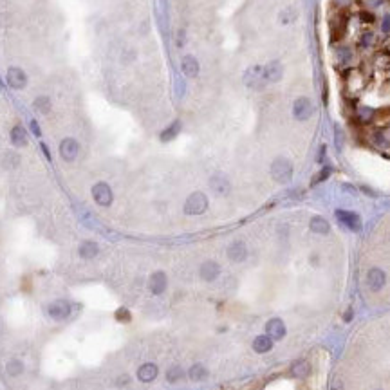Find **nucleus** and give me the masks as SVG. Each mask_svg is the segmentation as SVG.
<instances>
[{"label": "nucleus", "mask_w": 390, "mask_h": 390, "mask_svg": "<svg viewBox=\"0 0 390 390\" xmlns=\"http://www.w3.org/2000/svg\"><path fill=\"white\" fill-rule=\"evenodd\" d=\"M271 177H273L278 184L291 183V179H293L291 161H287L286 157H277V159L271 163Z\"/></svg>", "instance_id": "obj_1"}, {"label": "nucleus", "mask_w": 390, "mask_h": 390, "mask_svg": "<svg viewBox=\"0 0 390 390\" xmlns=\"http://www.w3.org/2000/svg\"><path fill=\"white\" fill-rule=\"evenodd\" d=\"M208 210V197L202 192H193L188 195L184 202V213L186 215H201Z\"/></svg>", "instance_id": "obj_2"}, {"label": "nucleus", "mask_w": 390, "mask_h": 390, "mask_svg": "<svg viewBox=\"0 0 390 390\" xmlns=\"http://www.w3.org/2000/svg\"><path fill=\"white\" fill-rule=\"evenodd\" d=\"M92 199H94L96 202H98L99 206H110L114 201V193L112 190H110V186H108L107 183H96L94 186H92Z\"/></svg>", "instance_id": "obj_3"}, {"label": "nucleus", "mask_w": 390, "mask_h": 390, "mask_svg": "<svg viewBox=\"0 0 390 390\" xmlns=\"http://www.w3.org/2000/svg\"><path fill=\"white\" fill-rule=\"evenodd\" d=\"M336 219L341 226H345L350 231H359L361 229V219H359V215L354 213V211L336 210Z\"/></svg>", "instance_id": "obj_4"}, {"label": "nucleus", "mask_w": 390, "mask_h": 390, "mask_svg": "<svg viewBox=\"0 0 390 390\" xmlns=\"http://www.w3.org/2000/svg\"><path fill=\"white\" fill-rule=\"evenodd\" d=\"M311 114H313V103H311L309 98H302L295 99V103H293V116L298 119V121H305V119H309Z\"/></svg>", "instance_id": "obj_5"}, {"label": "nucleus", "mask_w": 390, "mask_h": 390, "mask_svg": "<svg viewBox=\"0 0 390 390\" xmlns=\"http://www.w3.org/2000/svg\"><path fill=\"white\" fill-rule=\"evenodd\" d=\"M80 152V145L74 138H65L60 143V156H62L63 161H74Z\"/></svg>", "instance_id": "obj_6"}, {"label": "nucleus", "mask_w": 390, "mask_h": 390, "mask_svg": "<svg viewBox=\"0 0 390 390\" xmlns=\"http://www.w3.org/2000/svg\"><path fill=\"white\" fill-rule=\"evenodd\" d=\"M386 282V275L383 269L379 268H372V269H368V273H367V286L370 291H381L383 286H385Z\"/></svg>", "instance_id": "obj_7"}, {"label": "nucleus", "mask_w": 390, "mask_h": 390, "mask_svg": "<svg viewBox=\"0 0 390 390\" xmlns=\"http://www.w3.org/2000/svg\"><path fill=\"white\" fill-rule=\"evenodd\" d=\"M6 81H8V85L11 89H24L27 85V76L20 67H9L8 74H6Z\"/></svg>", "instance_id": "obj_8"}, {"label": "nucleus", "mask_w": 390, "mask_h": 390, "mask_svg": "<svg viewBox=\"0 0 390 390\" xmlns=\"http://www.w3.org/2000/svg\"><path fill=\"white\" fill-rule=\"evenodd\" d=\"M166 287H168V278L163 271H156V273L150 275L148 278V289L152 295H163L166 291Z\"/></svg>", "instance_id": "obj_9"}, {"label": "nucleus", "mask_w": 390, "mask_h": 390, "mask_svg": "<svg viewBox=\"0 0 390 390\" xmlns=\"http://www.w3.org/2000/svg\"><path fill=\"white\" fill-rule=\"evenodd\" d=\"M199 275H201V278L204 282H213L220 275V266L217 264L215 260H206L199 268Z\"/></svg>", "instance_id": "obj_10"}, {"label": "nucleus", "mask_w": 390, "mask_h": 390, "mask_svg": "<svg viewBox=\"0 0 390 390\" xmlns=\"http://www.w3.org/2000/svg\"><path fill=\"white\" fill-rule=\"evenodd\" d=\"M286 323L282 322L280 318H271L268 323H266V334H268L271 340H284L286 336Z\"/></svg>", "instance_id": "obj_11"}, {"label": "nucleus", "mask_w": 390, "mask_h": 390, "mask_svg": "<svg viewBox=\"0 0 390 390\" xmlns=\"http://www.w3.org/2000/svg\"><path fill=\"white\" fill-rule=\"evenodd\" d=\"M53 320H65L71 314V304L67 300H54L47 309Z\"/></svg>", "instance_id": "obj_12"}, {"label": "nucleus", "mask_w": 390, "mask_h": 390, "mask_svg": "<svg viewBox=\"0 0 390 390\" xmlns=\"http://www.w3.org/2000/svg\"><path fill=\"white\" fill-rule=\"evenodd\" d=\"M244 80H246V85L251 87V89H260V87L266 83L264 78V67H251L247 69V72L244 74Z\"/></svg>", "instance_id": "obj_13"}, {"label": "nucleus", "mask_w": 390, "mask_h": 390, "mask_svg": "<svg viewBox=\"0 0 390 390\" xmlns=\"http://www.w3.org/2000/svg\"><path fill=\"white\" fill-rule=\"evenodd\" d=\"M247 256V246L242 240H235L228 246V258L231 262H244Z\"/></svg>", "instance_id": "obj_14"}, {"label": "nucleus", "mask_w": 390, "mask_h": 390, "mask_svg": "<svg viewBox=\"0 0 390 390\" xmlns=\"http://www.w3.org/2000/svg\"><path fill=\"white\" fill-rule=\"evenodd\" d=\"M210 188L217 193V195H228L229 190H231V184H229L228 177L222 174H215L210 179Z\"/></svg>", "instance_id": "obj_15"}, {"label": "nucleus", "mask_w": 390, "mask_h": 390, "mask_svg": "<svg viewBox=\"0 0 390 390\" xmlns=\"http://www.w3.org/2000/svg\"><path fill=\"white\" fill-rule=\"evenodd\" d=\"M282 76H284V69L280 62H271L264 67L266 83H277V81L282 80Z\"/></svg>", "instance_id": "obj_16"}, {"label": "nucleus", "mask_w": 390, "mask_h": 390, "mask_svg": "<svg viewBox=\"0 0 390 390\" xmlns=\"http://www.w3.org/2000/svg\"><path fill=\"white\" fill-rule=\"evenodd\" d=\"M159 374V368L154 363H145L138 368V379L143 383H152Z\"/></svg>", "instance_id": "obj_17"}, {"label": "nucleus", "mask_w": 390, "mask_h": 390, "mask_svg": "<svg viewBox=\"0 0 390 390\" xmlns=\"http://www.w3.org/2000/svg\"><path fill=\"white\" fill-rule=\"evenodd\" d=\"M199 62L195 56H184L183 60H181V71H183L184 76H188V78H195L199 74Z\"/></svg>", "instance_id": "obj_18"}, {"label": "nucleus", "mask_w": 390, "mask_h": 390, "mask_svg": "<svg viewBox=\"0 0 390 390\" xmlns=\"http://www.w3.org/2000/svg\"><path fill=\"white\" fill-rule=\"evenodd\" d=\"M78 253H80L81 258L90 260L99 253V247L94 240H83V242L80 244V247H78Z\"/></svg>", "instance_id": "obj_19"}, {"label": "nucleus", "mask_w": 390, "mask_h": 390, "mask_svg": "<svg viewBox=\"0 0 390 390\" xmlns=\"http://www.w3.org/2000/svg\"><path fill=\"white\" fill-rule=\"evenodd\" d=\"M309 228L313 233H318V235H327L329 231H331V224L327 222V219H325V217H320V215L311 219Z\"/></svg>", "instance_id": "obj_20"}, {"label": "nucleus", "mask_w": 390, "mask_h": 390, "mask_svg": "<svg viewBox=\"0 0 390 390\" xmlns=\"http://www.w3.org/2000/svg\"><path fill=\"white\" fill-rule=\"evenodd\" d=\"M273 349V340L268 336V334H262V336H256L253 340V350L256 354H266L269 350Z\"/></svg>", "instance_id": "obj_21"}, {"label": "nucleus", "mask_w": 390, "mask_h": 390, "mask_svg": "<svg viewBox=\"0 0 390 390\" xmlns=\"http://www.w3.org/2000/svg\"><path fill=\"white\" fill-rule=\"evenodd\" d=\"M11 143L18 148L27 145V134H26V128H24L22 125H17L11 128Z\"/></svg>", "instance_id": "obj_22"}, {"label": "nucleus", "mask_w": 390, "mask_h": 390, "mask_svg": "<svg viewBox=\"0 0 390 390\" xmlns=\"http://www.w3.org/2000/svg\"><path fill=\"white\" fill-rule=\"evenodd\" d=\"M188 377L192 381H202V379H206L208 377V368L204 367L202 363H195L190 367L188 370Z\"/></svg>", "instance_id": "obj_23"}, {"label": "nucleus", "mask_w": 390, "mask_h": 390, "mask_svg": "<svg viewBox=\"0 0 390 390\" xmlns=\"http://www.w3.org/2000/svg\"><path fill=\"white\" fill-rule=\"evenodd\" d=\"M179 132H181V121H174L170 126H166V128L161 132V141L168 143V141H172V139L177 138Z\"/></svg>", "instance_id": "obj_24"}, {"label": "nucleus", "mask_w": 390, "mask_h": 390, "mask_svg": "<svg viewBox=\"0 0 390 390\" xmlns=\"http://www.w3.org/2000/svg\"><path fill=\"white\" fill-rule=\"evenodd\" d=\"M309 363L307 361H304V359H300V361H296V363H293V367H291V374L295 377H307L309 376Z\"/></svg>", "instance_id": "obj_25"}, {"label": "nucleus", "mask_w": 390, "mask_h": 390, "mask_svg": "<svg viewBox=\"0 0 390 390\" xmlns=\"http://www.w3.org/2000/svg\"><path fill=\"white\" fill-rule=\"evenodd\" d=\"M36 112H42V114H49L51 112V99L47 96H40V98L35 99V103H33Z\"/></svg>", "instance_id": "obj_26"}, {"label": "nucleus", "mask_w": 390, "mask_h": 390, "mask_svg": "<svg viewBox=\"0 0 390 390\" xmlns=\"http://www.w3.org/2000/svg\"><path fill=\"white\" fill-rule=\"evenodd\" d=\"M181 377H184V370L179 367V365H174V367H170L168 370H166V379H168L170 383L179 381Z\"/></svg>", "instance_id": "obj_27"}, {"label": "nucleus", "mask_w": 390, "mask_h": 390, "mask_svg": "<svg viewBox=\"0 0 390 390\" xmlns=\"http://www.w3.org/2000/svg\"><path fill=\"white\" fill-rule=\"evenodd\" d=\"M6 370H8L9 376H20L24 372V363L20 359H11L8 367H6Z\"/></svg>", "instance_id": "obj_28"}, {"label": "nucleus", "mask_w": 390, "mask_h": 390, "mask_svg": "<svg viewBox=\"0 0 390 390\" xmlns=\"http://www.w3.org/2000/svg\"><path fill=\"white\" fill-rule=\"evenodd\" d=\"M376 116V112H374L372 108H359V112H358V117H359V121L361 123H368V121H372V117Z\"/></svg>", "instance_id": "obj_29"}, {"label": "nucleus", "mask_w": 390, "mask_h": 390, "mask_svg": "<svg viewBox=\"0 0 390 390\" xmlns=\"http://www.w3.org/2000/svg\"><path fill=\"white\" fill-rule=\"evenodd\" d=\"M116 320H117V322H121V323H128L130 320H132V314H130L128 309L121 307V309L116 311Z\"/></svg>", "instance_id": "obj_30"}, {"label": "nucleus", "mask_w": 390, "mask_h": 390, "mask_svg": "<svg viewBox=\"0 0 390 390\" xmlns=\"http://www.w3.org/2000/svg\"><path fill=\"white\" fill-rule=\"evenodd\" d=\"M372 42H374V35L372 33H363L361 35V38H359V47H368V45H372Z\"/></svg>", "instance_id": "obj_31"}, {"label": "nucleus", "mask_w": 390, "mask_h": 390, "mask_svg": "<svg viewBox=\"0 0 390 390\" xmlns=\"http://www.w3.org/2000/svg\"><path fill=\"white\" fill-rule=\"evenodd\" d=\"M329 174H331V168H323L320 174H316V177L313 179V184H318V183H322V181H325L329 177Z\"/></svg>", "instance_id": "obj_32"}, {"label": "nucleus", "mask_w": 390, "mask_h": 390, "mask_svg": "<svg viewBox=\"0 0 390 390\" xmlns=\"http://www.w3.org/2000/svg\"><path fill=\"white\" fill-rule=\"evenodd\" d=\"M359 17H361V20H363V22H367V24H372L374 22V15L368 13V11H361V15H359Z\"/></svg>", "instance_id": "obj_33"}, {"label": "nucleus", "mask_w": 390, "mask_h": 390, "mask_svg": "<svg viewBox=\"0 0 390 390\" xmlns=\"http://www.w3.org/2000/svg\"><path fill=\"white\" fill-rule=\"evenodd\" d=\"M381 31H383V33H390V15H385V18H383Z\"/></svg>", "instance_id": "obj_34"}, {"label": "nucleus", "mask_w": 390, "mask_h": 390, "mask_svg": "<svg viewBox=\"0 0 390 390\" xmlns=\"http://www.w3.org/2000/svg\"><path fill=\"white\" fill-rule=\"evenodd\" d=\"M31 130H33V134H35L36 138H40L42 130H40V126H38V123L36 121H31Z\"/></svg>", "instance_id": "obj_35"}, {"label": "nucleus", "mask_w": 390, "mask_h": 390, "mask_svg": "<svg viewBox=\"0 0 390 390\" xmlns=\"http://www.w3.org/2000/svg\"><path fill=\"white\" fill-rule=\"evenodd\" d=\"M340 58L343 60V62H347V60H350V51H340Z\"/></svg>", "instance_id": "obj_36"}, {"label": "nucleus", "mask_w": 390, "mask_h": 390, "mask_svg": "<svg viewBox=\"0 0 390 390\" xmlns=\"http://www.w3.org/2000/svg\"><path fill=\"white\" fill-rule=\"evenodd\" d=\"M331 390H341V381H340V379H336V383H332Z\"/></svg>", "instance_id": "obj_37"}, {"label": "nucleus", "mask_w": 390, "mask_h": 390, "mask_svg": "<svg viewBox=\"0 0 390 390\" xmlns=\"http://www.w3.org/2000/svg\"><path fill=\"white\" fill-rule=\"evenodd\" d=\"M130 379H128V376H121V379L117 381V385H125V383H128Z\"/></svg>", "instance_id": "obj_38"}, {"label": "nucleus", "mask_w": 390, "mask_h": 390, "mask_svg": "<svg viewBox=\"0 0 390 390\" xmlns=\"http://www.w3.org/2000/svg\"><path fill=\"white\" fill-rule=\"evenodd\" d=\"M323 156H325V147H322V152H318V161H323Z\"/></svg>", "instance_id": "obj_39"}]
</instances>
